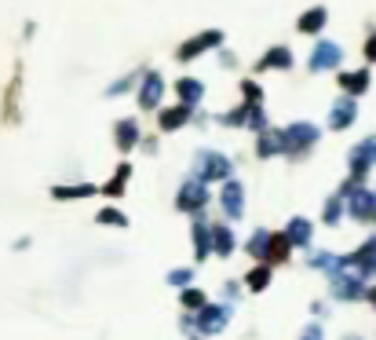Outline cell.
<instances>
[{
    "mask_svg": "<svg viewBox=\"0 0 376 340\" xmlns=\"http://www.w3.org/2000/svg\"><path fill=\"white\" fill-rule=\"evenodd\" d=\"M212 238H216V249H219V253H227V249H230V231H227V227H216V231H212Z\"/></svg>",
    "mask_w": 376,
    "mask_h": 340,
    "instance_id": "cb8c5ba5",
    "label": "cell"
},
{
    "mask_svg": "<svg viewBox=\"0 0 376 340\" xmlns=\"http://www.w3.org/2000/svg\"><path fill=\"white\" fill-rule=\"evenodd\" d=\"M256 154H259V158H274V154H285V132H278V128H267V132H259Z\"/></svg>",
    "mask_w": 376,
    "mask_h": 340,
    "instance_id": "30bf717a",
    "label": "cell"
},
{
    "mask_svg": "<svg viewBox=\"0 0 376 340\" xmlns=\"http://www.w3.org/2000/svg\"><path fill=\"white\" fill-rule=\"evenodd\" d=\"M219 44H223V33H219V30H205V33H198V37H190L187 44H179L176 59H179V62H194L198 55H205L209 48H219Z\"/></svg>",
    "mask_w": 376,
    "mask_h": 340,
    "instance_id": "3957f363",
    "label": "cell"
},
{
    "mask_svg": "<svg viewBox=\"0 0 376 340\" xmlns=\"http://www.w3.org/2000/svg\"><path fill=\"white\" fill-rule=\"evenodd\" d=\"M351 121H355V102H351V99H340V102L329 110V128H347Z\"/></svg>",
    "mask_w": 376,
    "mask_h": 340,
    "instance_id": "9a60e30c",
    "label": "cell"
},
{
    "mask_svg": "<svg viewBox=\"0 0 376 340\" xmlns=\"http://www.w3.org/2000/svg\"><path fill=\"white\" fill-rule=\"evenodd\" d=\"M289 238L300 242V245L310 238V224H307V220H292V224H289Z\"/></svg>",
    "mask_w": 376,
    "mask_h": 340,
    "instance_id": "44dd1931",
    "label": "cell"
},
{
    "mask_svg": "<svg viewBox=\"0 0 376 340\" xmlns=\"http://www.w3.org/2000/svg\"><path fill=\"white\" fill-rule=\"evenodd\" d=\"M366 59H373V62H376V33L366 41Z\"/></svg>",
    "mask_w": 376,
    "mask_h": 340,
    "instance_id": "f1b7e54d",
    "label": "cell"
},
{
    "mask_svg": "<svg viewBox=\"0 0 376 340\" xmlns=\"http://www.w3.org/2000/svg\"><path fill=\"white\" fill-rule=\"evenodd\" d=\"M99 224H118V227H124L128 220L118 213V208H102V213H99Z\"/></svg>",
    "mask_w": 376,
    "mask_h": 340,
    "instance_id": "603a6c76",
    "label": "cell"
},
{
    "mask_svg": "<svg viewBox=\"0 0 376 340\" xmlns=\"http://www.w3.org/2000/svg\"><path fill=\"white\" fill-rule=\"evenodd\" d=\"M373 161H376V139H366V143H361V147H355V154H351V179H355V183L366 179V172H369Z\"/></svg>",
    "mask_w": 376,
    "mask_h": 340,
    "instance_id": "52a82bcc",
    "label": "cell"
},
{
    "mask_svg": "<svg viewBox=\"0 0 376 340\" xmlns=\"http://www.w3.org/2000/svg\"><path fill=\"white\" fill-rule=\"evenodd\" d=\"M340 88L347 91V96H361V91L369 88V73L358 70V73H340Z\"/></svg>",
    "mask_w": 376,
    "mask_h": 340,
    "instance_id": "2e32d148",
    "label": "cell"
},
{
    "mask_svg": "<svg viewBox=\"0 0 376 340\" xmlns=\"http://www.w3.org/2000/svg\"><path fill=\"white\" fill-rule=\"evenodd\" d=\"M281 132H285V154H292V158H300L318 143V128L310 121H296L289 128H281Z\"/></svg>",
    "mask_w": 376,
    "mask_h": 340,
    "instance_id": "7a4b0ae2",
    "label": "cell"
},
{
    "mask_svg": "<svg viewBox=\"0 0 376 340\" xmlns=\"http://www.w3.org/2000/svg\"><path fill=\"white\" fill-rule=\"evenodd\" d=\"M326 19H329V11H326V8H310V11H303V15L296 19V30L307 33V37H314V33H321Z\"/></svg>",
    "mask_w": 376,
    "mask_h": 340,
    "instance_id": "5bb4252c",
    "label": "cell"
},
{
    "mask_svg": "<svg viewBox=\"0 0 376 340\" xmlns=\"http://www.w3.org/2000/svg\"><path fill=\"white\" fill-rule=\"evenodd\" d=\"M285 253H289V238L285 234H270V245H267V260L274 256V260H281Z\"/></svg>",
    "mask_w": 376,
    "mask_h": 340,
    "instance_id": "ffe728a7",
    "label": "cell"
},
{
    "mask_svg": "<svg viewBox=\"0 0 376 340\" xmlns=\"http://www.w3.org/2000/svg\"><path fill=\"white\" fill-rule=\"evenodd\" d=\"M113 143H118L121 154L132 150V147H139V121H135V117H124V121L113 125Z\"/></svg>",
    "mask_w": 376,
    "mask_h": 340,
    "instance_id": "ba28073f",
    "label": "cell"
},
{
    "mask_svg": "<svg viewBox=\"0 0 376 340\" xmlns=\"http://www.w3.org/2000/svg\"><path fill=\"white\" fill-rule=\"evenodd\" d=\"M135 81H139V73H128L124 81H113V88H110V96H121V91H128V88H132Z\"/></svg>",
    "mask_w": 376,
    "mask_h": 340,
    "instance_id": "484cf974",
    "label": "cell"
},
{
    "mask_svg": "<svg viewBox=\"0 0 376 340\" xmlns=\"http://www.w3.org/2000/svg\"><path fill=\"white\" fill-rule=\"evenodd\" d=\"M336 216H340V202H329V205H326V220H329V224H332Z\"/></svg>",
    "mask_w": 376,
    "mask_h": 340,
    "instance_id": "83f0119b",
    "label": "cell"
},
{
    "mask_svg": "<svg viewBox=\"0 0 376 340\" xmlns=\"http://www.w3.org/2000/svg\"><path fill=\"white\" fill-rule=\"evenodd\" d=\"M289 66H292V51L285 48V44L263 51V59L256 62V70H259V73H263V70H289Z\"/></svg>",
    "mask_w": 376,
    "mask_h": 340,
    "instance_id": "7c38bea8",
    "label": "cell"
},
{
    "mask_svg": "<svg viewBox=\"0 0 376 340\" xmlns=\"http://www.w3.org/2000/svg\"><path fill=\"white\" fill-rule=\"evenodd\" d=\"M142 150H147V154H153V150H158V139H153V136H147V139H142Z\"/></svg>",
    "mask_w": 376,
    "mask_h": 340,
    "instance_id": "f546056e",
    "label": "cell"
},
{
    "mask_svg": "<svg viewBox=\"0 0 376 340\" xmlns=\"http://www.w3.org/2000/svg\"><path fill=\"white\" fill-rule=\"evenodd\" d=\"M249 128H256V132H267V117H263V110H259V107H252V117H249Z\"/></svg>",
    "mask_w": 376,
    "mask_h": 340,
    "instance_id": "d4e9b609",
    "label": "cell"
},
{
    "mask_svg": "<svg viewBox=\"0 0 376 340\" xmlns=\"http://www.w3.org/2000/svg\"><path fill=\"white\" fill-rule=\"evenodd\" d=\"M190 110H194V107H187V102H176V107L161 110V117H158L161 132H176V128H183V125L190 121Z\"/></svg>",
    "mask_w": 376,
    "mask_h": 340,
    "instance_id": "8fae6325",
    "label": "cell"
},
{
    "mask_svg": "<svg viewBox=\"0 0 376 340\" xmlns=\"http://www.w3.org/2000/svg\"><path fill=\"white\" fill-rule=\"evenodd\" d=\"M249 117H252V107L249 102H241V107H234V110H227L219 121L223 125H230V128H238V125H249Z\"/></svg>",
    "mask_w": 376,
    "mask_h": 340,
    "instance_id": "d6986e66",
    "label": "cell"
},
{
    "mask_svg": "<svg viewBox=\"0 0 376 340\" xmlns=\"http://www.w3.org/2000/svg\"><path fill=\"white\" fill-rule=\"evenodd\" d=\"M230 176H234V165L219 150H201L198 161H194V179L201 183H227Z\"/></svg>",
    "mask_w": 376,
    "mask_h": 340,
    "instance_id": "6da1fadb",
    "label": "cell"
},
{
    "mask_svg": "<svg viewBox=\"0 0 376 340\" xmlns=\"http://www.w3.org/2000/svg\"><path fill=\"white\" fill-rule=\"evenodd\" d=\"M128 176H132V165L121 161V165H118V172H113V179L106 183V194H110V198H118V194L128 187Z\"/></svg>",
    "mask_w": 376,
    "mask_h": 340,
    "instance_id": "e0dca14e",
    "label": "cell"
},
{
    "mask_svg": "<svg viewBox=\"0 0 376 340\" xmlns=\"http://www.w3.org/2000/svg\"><path fill=\"white\" fill-rule=\"evenodd\" d=\"M267 274H270L267 267H259V271H252V278H249V285H252V289H259V285L267 282Z\"/></svg>",
    "mask_w": 376,
    "mask_h": 340,
    "instance_id": "4316f807",
    "label": "cell"
},
{
    "mask_svg": "<svg viewBox=\"0 0 376 340\" xmlns=\"http://www.w3.org/2000/svg\"><path fill=\"white\" fill-rule=\"evenodd\" d=\"M241 96H245V102H249V107H259L263 91H259V84H256V81H241Z\"/></svg>",
    "mask_w": 376,
    "mask_h": 340,
    "instance_id": "7402d4cb",
    "label": "cell"
},
{
    "mask_svg": "<svg viewBox=\"0 0 376 340\" xmlns=\"http://www.w3.org/2000/svg\"><path fill=\"white\" fill-rule=\"evenodd\" d=\"M161 96H164L161 73H142V81H139V107L142 110H153L161 102Z\"/></svg>",
    "mask_w": 376,
    "mask_h": 340,
    "instance_id": "8992f818",
    "label": "cell"
},
{
    "mask_svg": "<svg viewBox=\"0 0 376 340\" xmlns=\"http://www.w3.org/2000/svg\"><path fill=\"white\" fill-rule=\"evenodd\" d=\"M340 59H344V51L340 44H332V41H321L314 51H310V73H321V70H332V66H340Z\"/></svg>",
    "mask_w": 376,
    "mask_h": 340,
    "instance_id": "5b68a950",
    "label": "cell"
},
{
    "mask_svg": "<svg viewBox=\"0 0 376 340\" xmlns=\"http://www.w3.org/2000/svg\"><path fill=\"white\" fill-rule=\"evenodd\" d=\"M176 205H179V208H187V213H198L201 205H209V190H205V183L190 176V179L183 183V187H179Z\"/></svg>",
    "mask_w": 376,
    "mask_h": 340,
    "instance_id": "277c9868",
    "label": "cell"
},
{
    "mask_svg": "<svg viewBox=\"0 0 376 340\" xmlns=\"http://www.w3.org/2000/svg\"><path fill=\"white\" fill-rule=\"evenodd\" d=\"M219 202H223V213H227V216H241V208H245V190H241V183H238V179H227V183H223V194H219Z\"/></svg>",
    "mask_w": 376,
    "mask_h": 340,
    "instance_id": "9c48e42d",
    "label": "cell"
},
{
    "mask_svg": "<svg viewBox=\"0 0 376 340\" xmlns=\"http://www.w3.org/2000/svg\"><path fill=\"white\" fill-rule=\"evenodd\" d=\"M55 198H88V194H95V183H73V187H55L51 190Z\"/></svg>",
    "mask_w": 376,
    "mask_h": 340,
    "instance_id": "ac0fdd59",
    "label": "cell"
},
{
    "mask_svg": "<svg viewBox=\"0 0 376 340\" xmlns=\"http://www.w3.org/2000/svg\"><path fill=\"white\" fill-rule=\"evenodd\" d=\"M176 96H179V102H187V107H198L201 96H205V84L198 81V77H179V81H176Z\"/></svg>",
    "mask_w": 376,
    "mask_h": 340,
    "instance_id": "4fadbf2b",
    "label": "cell"
}]
</instances>
